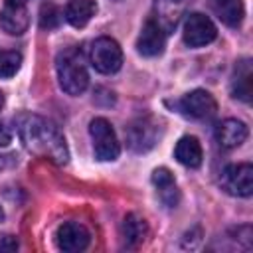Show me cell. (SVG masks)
<instances>
[{
  "label": "cell",
  "mask_w": 253,
  "mask_h": 253,
  "mask_svg": "<svg viewBox=\"0 0 253 253\" xmlns=\"http://www.w3.org/2000/svg\"><path fill=\"white\" fill-rule=\"evenodd\" d=\"M18 134L32 154L55 164H65L69 160L65 138L51 121L40 115H22L18 119Z\"/></svg>",
  "instance_id": "6da1fadb"
},
{
  "label": "cell",
  "mask_w": 253,
  "mask_h": 253,
  "mask_svg": "<svg viewBox=\"0 0 253 253\" xmlns=\"http://www.w3.org/2000/svg\"><path fill=\"white\" fill-rule=\"evenodd\" d=\"M55 71L59 79V87L67 95H81L89 85V73L85 67V59L81 49L67 47L57 53Z\"/></svg>",
  "instance_id": "7a4b0ae2"
},
{
  "label": "cell",
  "mask_w": 253,
  "mask_h": 253,
  "mask_svg": "<svg viewBox=\"0 0 253 253\" xmlns=\"http://www.w3.org/2000/svg\"><path fill=\"white\" fill-rule=\"evenodd\" d=\"M89 134H91V140H93V150H95V156L103 162H111V160H117L119 154H121V144H119V138L115 134V128L111 126V123L103 117H97L91 121L89 125Z\"/></svg>",
  "instance_id": "3957f363"
},
{
  "label": "cell",
  "mask_w": 253,
  "mask_h": 253,
  "mask_svg": "<svg viewBox=\"0 0 253 253\" xmlns=\"http://www.w3.org/2000/svg\"><path fill=\"white\" fill-rule=\"evenodd\" d=\"M89 61L103 75L117 73L123 65V49L113 38H99L89 49Z\"/></svg>",
  "instance_id": "277c9868"
},
{
  "label": "cell",
  "mask_w": 253,
  "mask_h": 253,
  "mask_svg": "<svg viewBox=\"0 0 253 253\" xmlns=\"http://www.w3.org/2000/svg\"><path fill=\"white\" fill-rule=\"evenodd\" d=\"M219 186L229 196L249 198L253 192V166L249 162L225 166L219 176Z\"/></svg>",
  "instance_id": "5b68a950"
},
{
  "label": "cell",
  "mask_w": 253,
  "mask_h": 253,
  "mask_svg": "<svg viewBox=\"0 0 253 253\" xmlns=\"http://www.w3.org/2000/svg\"><path fill=\"white\" fill-rule=\"evenodd\" d=\"M158 136H160V125L148 115L136 117L126 126V144L134 152H148L158 142Z\"/></svg>",
  "instance_id": "8992f818"
},
{
  "label": "cell",
  "mask_w": 253,
  "mask_h": 253,
  "mask_svg": "<svg viewBox=\"0 0 253 253\" xmlns=\"http://www.w3.org/2000/svg\"><path fill=\"white\" fill-rule=\"evenodd\" d=\"M182 36H184V42L190 47H202V45L211 43L217 38V28L208 16H204L200 12H194V14L186 16Z\"/></svg>",
  "instance_id": "52a82bcc"
},
{
  "label": "cell",
  "mask_w": 253,
  "mask_h": 253,
  "mask_svg": "<svg viewBox=\"0 0 253 253\" xmlns=\"http://www.w3.org/2000/svg\"><path fill=\"white\" fill-rule=\"evenodd\" d=\"M176 109L188 117V119H210L215 115L217 111V103L213 99L211 93L204 91V89H196V91H190L186 93L182 99L176 101Z\"/></svg>",
  "instance_id": "ba28073f"
},
{
  "label": "cell",
  "mask_w": 253,
  "mask_h": 253,
  "mask_svg": "<svg viewBox=\"0 0 253 253\" xmlns=\"http://www.w3.org/2000/svg\"><path fill=\"white\" fill-rule=\"evenodd\" d=\"M194 0H154V12H152V20L164 30V34L168 36L170 32L176 30V26L180 24L182 16L186 14L188 6Z\"/></svg>",
  "instance_id": "9c48e42d"
},
{
  "label": "cell",
  "mask_w": 253,
  "mask_h": 253,
  "mask_svg": "<svg viewBox=\"0 0 253 253\" xmlns=\"http://www.w3.org/2000/svg\"><path fill=\"white\" fill-rule=\"evenodd\" d=\"M55 241H57V247L61 251H67V253H75V251H83L89 241H91V235L87 231V227L79 221H65L59 225L57 233H55Z\"/></svg>",
  "instance_id": "30bf717a"
},
{
  "label": "cell",
  "mask_w": 253,
  "mask_h": 253,
  "mask_svg": "<svg viewBox=\"0 0 253 253\" xmlns=\"http://www.w3.org/2000/svg\"><path fill=\"white\" fill-rule=\"evenodd\" d=\"M164 45H166V34L164 30L150 18L146 20V24L142 26V32L136 40V49L140 55L144 57H154V55H160L164 51Z\"/></svg>",
  "instance_id": "8fae6325"
},
{
  "label": "cell",
  "mask_w": 253,
  "mask_h": 253,
  "mask_svg": "<svg viewBox=\"0 0 253 253\" xmlns=\"http://www.w3.org/2000/svg\"><path fill=\"white\" fill-rule=\"evenodd\" d=\"M0 24L12 36L24 34L30 24V14H28L26 4H18L14 0H4V6L0 10Z\"/></svg>",
  "instance_id": "7c38bea8"
},
{
  "label": "cell",
  "mask_w": 253,
  "mask_h": 253,
  "mask_svg": "<svg viewBox=\"0 0 253 253\" xmlns=\"http://www.w3.org/2000/svg\"><path fill=\"white\" fill-rule=\"evenodd\" d=\"M249 130L247 125L237 119H225L215 126V140L221 148H237L245 142Z\"/></svg>",
  "instance_id": "4fadbf2b"
},
{
  "label": "cell",
  "mask_w": 253,
  "mask_h": 253,
  "mask_svg": "<svg viewBox=\"0 0 253 253\" xmlns=\"http://www.w3.org/2000/svg\"><path fill=\"white\" fill-rule=\"evenodd\" d=\"M152 182L158 190V198L166 208H176L180 202V190L176 186V180L168 168H156L152 172Z\"/></svg>",
  "instance_id": "5bb4252c"
},
{
  "label": "cell",
  "mask_w": 253,
  "mask_h": 253,
  "mask_svg": "<svg viewBox=\"0 0 253 253\" xmlns=\"http://www.w3.org/2000/svg\"><path fill=\"white\" fill-rule=\"evenodd\" d=\"M174 156L180 164L188 168H198L202 164V144L196 136H182L174 148Z\"/></svg>",
  "instance_id": "9a60e30c"
},
{
  "label": "cell",
  "mask_w": 253,
  "mask_h": 253,
  "mask_svg": "<svg viewBox=\"0 0 253 253\" xmlns=\"http://www.w3.org/2000/svg\"><path fill=\"white\" fill-rule=\"evenodd\" d=\"M97 4L95 0H71L65 6V20L73 28H83L89 24V20L95 16Z\"/></svg>",
  "instance_id": "2e32d148"
},
{
  "label": "cell",
  "mask_w": 253,
  "mask_h": 253,
  "mask_svg": "<svg viewBox=\"0 0 253 253\" xmlns=\"http://www.w3.org/2000/svg\"><path fill=\"white\" fill-rule=\"evenodd\" d=\"M213 12L215 16L231 28H237L245 16V8H243V0H211Z\"/></svg>",
  "instance_id": "e0dca14e"
},
{
  "label": "cell",
  "mask_w": 253,
  "mask_h": 253,
  "mask_svg": "<svg viewBox=\"0 0 253 253\" xmlns=\"http://www.w3.org/2000/svg\"><path fill=\"white\" fill-rule=\"evenodd\" d=\"M251 61L243 59L235 65V73H233V81H231V93L233 97L249 103L251 101Z\"/></svg>",
  "instance_id": "ac0fdd59"
},
{
  "label": "cell",
  "mask_w": 253,
  "mask_h": 253,
  "mask_svg": "<svg viewBox=\"0 0 253 253\" xmlns=\"http://www.w3.org/2000/svg\"><path fill=\"white\" fill-rule=\"evenodd\" d=\"M146 233H148V227H146V221L140 215L128 213L123 219V241H125L126 247H136L138 243H142Z\"/></svg>",
  "instance_id": "d6986e66"
},
{
  "label": "cell",
  "mask_w": 253,
  "mask_h": 253,
  "mask_svg": "<svg viewBox=\"0 0 253 253\" xmlns=\"http://www.w3.org/2000/svg\"><path fill=\"white\" fill-rule=\"evenodd\" d=\"M61 10L53 2H43L40 8V28L42 30H53L61 22Z\"/></svg>",
  "instance_id": "ffe728a7"
},
{
  "label": "cell",
  "mask_w": 253,
  "mask_h": 253,
  "mask_svg": "<svg viewBox=\"0 0 253 253\" xmlns=\"http://www.w3.org/2000/svg\"><path fill=\"white\" fill-rule=\"evenodd\" d=\"M22 65L18 51H0V77H12Z\"/></svg>",
  "instance_id": "44dd1931"
},
{
  "label": "cell",
  "mask_w": 253,
  "mask_h": 253,
  "mask_svg": "<svg viewBox=\"0 0 253 253\" xmlns=\"http://www.w3.org/2000/svg\"><path fill=\"white\" fill-rule=\"evenodd\" d=\"M18 249V239L12 237V235H6L2 241H0V251H16Z\"/></svg>",
  "instance_id": "7402d4cb"
},
{
  "label": "cell",
  "mask_w": 253,
  "mask_h": 253,
  "mask_svg": "<svg viewBox=\"0 0 253 253\" xmlns=\"http://www.w3.org/2000/svg\"><path fill=\"white\" fill-rule=\"evenodd\" d=\"M10 130H8V126L4 125V123H0V146H6L8 142H10Z\"/></svg>",
  "instance_id": "603a6c76"
},
{
  "label": "cell",
  "mask_w": 253,
  "mask_h": 253,
  "mask_svg": "<svg viewBox=\"0 0 253 253\" xmlns=\"http://www.w3.org/2000/svg\"><path fill=\"white\" fill-rule=\"evenodd\" d=\"M2 107H4V93L0 91V111H2Z\"/></svg>",
  "instance_id": "cb8c5ba5"
},
{
  "label": "cell",
  "mask_w": 253,
  "mask_h": 253,
  "mask_svg": "<svg viewBox=\"0 0 253 253\" xmlns=\"http://www.w3.org/2000/svg\"><path fill=\"white\" fill-rule=\"evenodd\" d=\"M4 158H6V156H0V168L4 166Z\"/></svg>",
  "instance_id": "d4e9b609"
},
{
  "label": "cell",
  "mask_w": 253,
  "mask_h": 253,
  "mask_svg": "<svg viewBox=\"0 0 253 253\" xmlns=\"http://www.w3.org/2000/svg\"><path fill=\"white\" fill-rule=\"evenodd\" d=\"M14 2H18V4H28V0H14Z\"/></svg>",
  "instance_id": "484cf974"
},
{
  "label": "cell",
  "mask_w": 253,
  "mask_h": 253,
  "mask_svg": "<svg viewBox=\"0 0 253 253\" xmlns=\"http://www.w3.org/2000/svg\"><path fill=\"white\" fill-rule=\"evenodd\" d=\"M4 219V211H2V208H0V221Z\"/></svg>",
  "instance_id": "4316f807"
}]
</instances>
